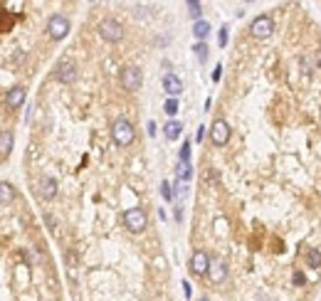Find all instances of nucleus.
<instances>
[{"mask_svg": "<svg viewBox=\"0 0 321 301\" xmlns=\"http://www.w3.org/2000/svg\"><path fill=\"white\" fill-rule=\"evenodd\" d=\"M111 136H114L116 146H128V144H133V136H136L133 124H131V121H126V119L114 121V126H111Z\"/></svg>", "mask_w": 321, "mask_h": 301, "instance_id": "obj_1", "label": "nucleus"}, {"mask_svg": "<svg viewBox=\"0 0 321 301\" xmlns=\"http://www.w3.org/2000/svg\"><path fill=\"white\" fill-rule=\"evenodd\" d=\"M124 225H126L128 232L138 234V232H143L148 227V218H146V213L141 208H128L124 213Z\"/></svg>", "mask_w": 321, "mask_h": 301, "instance_id": "obj_2", "label": "nucleus"}, {"mask_svg": "<svg viewBox=\"0 0 321 301\" xmlns=\"http://www.w3.org/2000/svg\"><path fill=\"white\" fill-rule=\"evenodd\" d=\"M99 35H102V40H107V42H119V40L124 37V27H121L119 20L107 17V20L99 22Z\"/></svg>", "mask_w": 321, "mask_h": 301, "instance_id": "obj_3", "label": "nucleus"}, {"mask_svg": "<svg viewBox=\"0 0 321 301\" xmlns=\"http://www.w3.org/2000/svg\"><path fill=\"white\" fill-rule=\"evenodd\" d=\"M250 32H252V37H257V40H267V37L274 32V20H272L269 15H259V17L252 20Z\"/></svg>", "mask_w": 321, "mask_h": 301, "instance_id": "obj_4", "label": "nucleus"}, {"mask_svg": "<svg viewBox=\"0 0 321 301\" xmlns=\"http://www.w3.org/2000/svg\"><path fill=\"white\" fill-rule=\"evenodd\" d=\"M67 32H69V20H67L64 15H52V17L47 20V35H50L52 40H64Z\"/></svg>", "mask_w": 321, "mask_h": 301, "instance_id": "obj_5", "label": "nucleus"}, {"mask_svg": "<svg viewBox=\"0 0 321 301\" xmlns=\"http://www.w3.org/2000/svg\"><path fill=\"white\" fill-rule=\"evenodd\" d=\"M141 81H143V75H141V70H138V67L128 65V67L121 70V86H124L126 91H136V89H141Z\"/></svg>", "mask_w": 321, "mask_h": 301, "instance_id": "obj_6", "label": "nucleus"}, {"mask_svg": "<svg viewBox=\"0 0 321 301\" xmlns=\"http://www.w3.org/2000/svg\"><path fill=\"white\" fill-rule=\"evenodd\" d=\"M210 139H213L215 146H225V144L230 141V124H227L225 119L213 121V126H210Z\"/></svg>", "mask_w": 321, "mask_h": 301, "instance_id": "obj_7", "label": "nucleus"}, {"mask_svg": "<svg viewBox=\"0 0 321 301\" xmlns=\"http://www.w3.org/2000/svg\"><path fill=\"white\" fill-rule=\"evenodd\" d=\"M208 267H210V257L203 249H195L191 257V272L200 277V274H208Z\"/></svg>", "mask_w": 321, "mask_h": 301, "instance_id": "obj_8", "label": "nucleus"}, {"mask_svg": "<svg viewBox=\"0 0 321 301\" xmlns=\"http://www.w3.org/2000/svg\"><path fill=\"white\" fill-rule=\"evenodd\" d=\"M74 76H77V67H74V62L64 60V62L57 65V70H55V79H60L62 84H72V81H74Z\"/></svg>", "mask_w": 321, "mask_h": 301, "instance_id": "obj_9", "label": "nucleus"}, {"mask_svg": "<svg viewBox=\"0 0 321 301\" xmlns=\"http://www.w3.org/2000/svg\"><path fill=\"white\" fill-rule=\"evenodd\" d=\"M208 277L213 284H220L225 277H227V267L222 259H210V267H208Z\"/></svg>", "mask_w": 321, "mask_h": 301, "instance_id": "obj_10", "label": "nucleus"}, {"mask_svg": "<svg viewBox=\"0 0 321 301\" xmlns=\"http://www.w3.org/2000/svg\"><path fill=\"white\" fill-rule=\"evenodd\" d=\"M25 96H27V94H25L22 86H12V89L5 94V104H7L10 109H17V106L25 104Z\"/></svg>", "mask_w": 321, "mask_h": 301, "instance_id": "obj_11", "label": "nucleus"}, {"mask_svg": "<svg viewBox=\"0 0 321 301\" xmlns=\"http://www.w3.org/2000/svg\"><path fill=\"white\" fill-rule=\"evenodd\" d=\"M163 89H166V94H171V96L176 99V96L183 91V81L176 75H166L163 76Z\"/></svg>", "mask_w": 321, "mask_h": 301, "instance_id": "obj_12", "label": "nucleus"}, {"mask_svg": "<svg viewBox=\"0 0 321 301\" xmlns=\"http://www.w3.org/2000/svg\"><path fill=\"white\" fill-rule=\"evenodd\" d=\"M40 195H42L45 200H52V198L57 195V180H55V178H42V180H40Z\"/></svg>", "mask_w": 321, "mask_h": 301, "instance_id": "obj_13", "label": "nucleus"}, {"mask_svg": "<svg viewBox=\"0 0 321 301\" xmlns=\"http://www.w3.org/2000/svg\"><path fill=\"white\" fill-rule=\"evenodd\" d=\"M181 131H183V124L181 121H168L166 124V139L168 141H176L181 136Z\"/></svg>", "mask_w": 321, "mask_h": 301, "instance_id": "obj_14", "label": "nucleus"}, {"mask_svg": "<svg viewBox=\"0 0 321 301\" xmlns=\"http://www.w3.org/2000/svg\"><path fill=\"white\" fill-rule=\"evenodd\" d=\"M193 35H195V37H198V40L203 42V40H205V37L210 35V25H208L205 20H198V22L193 25Z\"/></svg>", "mask_w": 321, "mask_h": 301, "instance_id": "obj_15", "label": "nucleus"}, {"mask_svg": "<svg viewBox=\"0 0 321 301\" xmlns=\"http://www.w3.org/2000/svg\"><path fill=\"white\" fill-rule=\"evenodd\" d=\"M10 150H12V134L0 131V155H7Z\"/></svg>", "mask_w": 321, "mask_h": 301, "instance_id": "obj_16", "label": "nucleus"}, {"mask_svg": "<svg viewBox=\"0 0 321 301\" xmlns=\"http://www.w3.org/2000/svg\"><path fill=\"white\" fill-rule=\"evenodd\" d=\"M12 195H15L12 185L5 183V180H0V205H7V203L12 200Z\"/></svg>", "mask_w": 321, "mask_h": 301, "instance_id": "obj_17", "label": "nucleus"}, {"mask_svg": "<svg viewBox=\"0 0 321 301\" xmlns=\"http://www.w3.org/2000/svg\"><path fill=\"white\" fill-rule=\"evenodd\" d=\"M193 52H195V57H198L200 62L208 60V45H205V42H195V45H193Z\"/></svg>", "mask_w": 321, "mask_h": 301, "instance_id": "obj_18", "label": "nucleus"}, {"mask_svg": "<svg viewBox=\"0 0 321 301\" xmlns=\"http://www.w3.org/2000/svg\"><path fill=\"white\" fill-rule=\"evenodd\" d=\"M307 262H309V267H321V252L319 249L312 247V249L307 252Z\"/></svg>", "mask_w": 321, "mask_h": 301, "instance_id": "obj_19", "label": "nucleus"}, {"mask_svg": "<svg viewBox=\"0 0 321 301\" xmlns=\"http://www.w3.org/2000/svg\"><path fill=\"white\" fill-rule=\"evenodd\" d=\"M186 5H188V12H191L193 17H195V22H198V20H200V12H203V10H200V7H203V5H200V2H198V0H188V2H186Z\"/></svg>", "mask_w": 321, "mask_h": 301, "instance_id": "obj_20", "label": "nucleus"}, {"mask_svg": "<svg viewBox=\"0 0 321 301\" xmlns=\"http://www.w3.org/2000/svg\"><path fill=\"white\" fill-rule=\"evenodd\" d=\"M191 175H193V170H191V163H181L178 165V178L186 183V180H191Z\"/></svg>", "mask_w": 321, "mask_h": 301, "instance_id": "obj_21", "label": "nucleus"}, {"mask_svg": "<svg viewBox=\"0 0 321 301\" xmlns=\"http://www.w3.org/2000/svg\"><path fill=\"white\" fill-rule=\"evenodd\" d=\"M163 111H166L168 116H176V114H178V101H176V99H168L166 106H163Z\"/></svg>", "mask_w": 321, "mask_h": 301, "instance_id": "obj_22", "label": "nucleus"}, {"mask_svg": "<svg viewBox=\"0 0 321 301\" xmlns=\"http://www.w3.org/2000/svg\"><path fill=\"white\" fill-rule=\"evenodd\" d=\"M161 195H163L168 203L173 200V190H171V183H168V180H163V183H161Z\"/></svg>", "mask_w": 321, "mask_h": 301, "instance_id": "obj_23", "label": "nucleus"}, {"mask_svg": "<svg viewBox=\"0 0 321 301\" xmlns=\"http://www.w3.org/2000/svg\"><path fill=\"white\" fill-rule=\"evenodd\" d=\"M181 163H191V144L186 141L183 149H181Z\"/></svg>", "mask_w": 321, "mask_h": 301, "instance_id": "obj_24", "label": "nucleus"}, {"mask_svg": "<svg viewBox=\"0 0 321 301\" xmlns=\"http://www.w3.org/2000/svg\"><path fill=\"white\" fill-rule=\"evenodd\" d=\"M217 42H220V47H225V45H227V27H222V30H220V37H217Z\"/></svg>", "mask_w": 321, "mask_h": 301, "instance_id": "obj_25", "label": "nucleus"}, {"mask_svg": "<svg viewBox=\"0 0 321 301\" xmlns=\"http://www.w3.org/2000/svg\"><path fill=\"white\" fill-rule=\"evenodd\" d=\"M292 279H294V284H299V287H302V284H304V282H307V279H304V274H302V272H294V277H292Z\"/></svg>", "mask_w": 321, "mask_h": 301, "instance_id": "obj_26", "label": "nucleus"}, {"mask_svg": "<svg viewBox=\"0 0 321 301\" xmlns=\"http://www.w3.org/2000/svg\"><path fill=\"white\" fill-rule=\"evenodd\" d=\"M148 134H151V136L156 134V124H153V121H148Z\"/></svg>", "mask_w": 321, "mask_h": 301, "instance_id": "obj_27", "label": "nucleus"}, {"mask_svg": "<svg viewBox=\"0 0 321 301\" xmlns=\"http://www.w3.org/2000/svg\"><path fill=\"white\" fill-rule=\"evenodd\" d=\"M183 292H186V297H191V284L188 282H183Z\"/></svg>", "mask_w": 321, "mask_h": 301, "instance_id": "obj_28", "label": "nucleus"}, {"mask_svg": "<svg viewBox=\"0 0 321 301\" xmlns=\"http://www.w3.org/2000/svg\"><path fill=\"white\" fill-rule=\"evenodd\" d=\"M220 70H222V67H215V72H213V79H215V81L220 79Z\"/></svg>", "mask_w": 321, "mask_h": 301, "instance_id": "obj_29", "label": "nucleus"}, {"mask_svg": "<svg viewBox=\"0 0 321 301\" xmlns=\"http://www.w3.org/2000/svg\"><path fill=\"white\" fill-rule=\"evenodd\" d=\"M317 65H319V70H321V50H319V55H317Z\"/></svg>", "mask_w": 321, "mask_h": 301, "instance_id": "obj_30", "label": "nucleus"}, {"mask_svg": "<svg viewBox=\"0 0 321 301\" xmlns=\"http://www.w3.org/2000/svg\"><path fill=\"white\" fill-rule=\"evenodd\" d=\"M198 301H208V299H198Z\"/></svg>", "mask_w": 321, "mask_h": 301, "instance_id": "obj_31", "label": "nucleus"}]
</instances>
